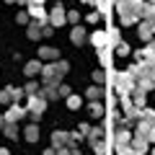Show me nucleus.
<instances>
[{
	"label": "nucleus",
	"mask_w": 155,
	"mask_h": 155,
	"mask_svg": "<svg viewBox=\"0 0 155 155\" xmlns=\"http://www.w3.org/2000/svg\"><path fill=\"white\" fill-rule=\"evenodd\" d=\"M116 91H119V93H132L134 91V75L129 70L116 75Z\"/></svg>",
	"instance_id": "obj_1"
},
{
	"label": "nucleus",
	"mask_w": 155,
	"mask_h": 155,
	"mask_svg": "<svg viewBox=\"0 0 155 155\" xmlns=\"http://www.w3.org/2000/svg\"><path fill=\"white\" fill-rule=\"evenodd\" d=\"M41 78H44V83L60 85V78H62V72L57 70V62H54V65H44V67H41Z\"/></svg>",
	"instance_id": "obj_2"
},
{
	"label": "nucleus",
	"mask_w": 155,
	"mask_h": 155,
	"mask_svg": "<svg viewBox=\"0 0 155 155\" xmlns=\"http://www.w3.org/2000/svg\"><path fill=\"white\" fill-rule=\"evenodd\" d=\"M47 109V98L44 96H28V114H44Z\"/></svg>",
	"instance_id": "obj_3"
},
{
	"label": "nucleus",
	"mask_w": 155,
	"mask_h": 155,
	"mask_svg": "<svg viewBox=\"0 0 155 155\" xmlns=\"http://www.w3.org/2000/svg\"><path fill=\"white\" fill-rule=\"evenodd\" d=\"M26 114H28V109H23V106L13 104L11 109H8V114H5V122H18V119H23Z\"/></svg>",
	"instance_id": "obj_4"
},
{
	"label": "nucleus",
	"mask_w": 155,
	"mask_h": 155,
	"mask_svg": "<svg viewBox=\"0 0 155 155\" xmlns=\"http://www.w3.org/2000/svg\"><path fill=\"white\" fill-rule=\"evenodd\" d=\"M67 21V16H65V8L60 5V3H57L54 8H52V16H49V23L52 26H62V23Z\"/></svg>",
	"instance_id": "obj_5"
},
{
	"label": "nucleus",
	"mask_w": 155,
	"mask_h": 155,
	"mask_svg": "<svg viewBox=\"0 0 155 155\" xmlns=\"http://www.w3.org/2000/svg\"><path fill=\"white\" fill-rule=\"evenodd\" d=\"M137 34H140V39H142V41H150V39H153V34H155V28H153V21H147V18H145V21L140 23Z\"/></svg>",
	"instance_id": "obj_6"
},
{
	"label": "nucleus",
	"mask_w": 155,
	"mask_h": 155,
	"mask_svg": "<svg viewBox=\"0 0 155 155\" xmlns=\"http://www.w3.org/2000/svg\"><path fill=\"white\" fill-rule=\"evenodd\" d=\"M41 60H31V62H26V67H23V72H26V78H36V75H41Z\"/></svg>",
	"instance_id": "obj_7"
},
{
	"label": "nucleus",
	"mask_w": 155,
	"mask_h": 155,
	"mask_svg": "<svg viewBox=\"0 0 155 155\" xmlns=\"http://www.w3.org/2000/svg\"><path fill=\"white\" fill-rule=\"evenodd\" d=\"M67 145H70V134L67 132H54L52 134V147H67Z\"/></svg>",
	"instance_id": "obj_8"
},
{
	"label": "nucleus",
	"mask_w": 155,
	"mask_h": 155,
	"mask_svg": "<svg viewBox=\"0 0 155 155\" xmlns=\"http://www.w3.org/2000/svg\"><path fill=\"white\" fill-rule=\"evenodd\" d=\"M39 60H49V62H57V60H60V52H57L54 47H41V49H39Z\"/></svg>",
	"instance_id": "obj_9"
},
{
	"label": "nucleus",
	"mask_w": 155,
	"mask_h": 155,
	"mask_svg": "<svg viewBox=\"0 0 155 155\" xmlns=\"http://www.w3.org/2000/svg\"><path fill=\"white\" fill-rule=\"evenodd\" d=\"M70 41H72L75 47H80V44L85 41V28H83V26H75V28L70 31Z\"/></svg>",
	"instance_id": "obj_10"
},
{
	"label": "nucleus",
	"mask_w": 155,
	"mask_h": 155,
	"mask_svg": "<svg viewBox=\"0 0 155 155\" xmlns=\"http://www.w3.org/2000/svg\"><path fill=\"white\" fill-rule=\"evenodd\" d=\"M26 11H28V16L36 18L39 23H44V21H47V13H44V8H41V5H28Z\"/></svg>",
	"instance_id": "obj_11"
},
{
	"label": "nucleus",
	"mask_w": 155,
	"mask_h": 155,
	"mask_svg": "<svg viewBox=\"0 0 155 155\" xmlns=\"http://www.w3.org/2000/svg\"><path fill=\"white\" fill-rule=\"evenodd\" d=\"M132 147H134V153H137V155H142L145 150H147V137H140V134H137V137L132 140Z\"/></svg>",
	"instance_id": "obj_12"
},
{
	"label": "nucleus",
	"mask_w": 155,
	"mask_h": 155,
	"mask_svg": "<svg viewBox=\"0 0 155 155\" xmlns=\"http://www.w3.org/2000/svg\"><path fill=\"white\" fill-rule=\"evenodd\" d=\"M23 134H26L28 142H36V140H39V124H36V122H31V124L26 127V132H23Z\"/></svg>",
	"instance_id": "obj_13"
},
{
	"label": "nucleus",
	"mask_w": 155,
	"mask_h": 155,
	"mask_svg": "<svg viewBox=\"0 0 155 155\" xmlns=\"http://www.w3.org/2000/svg\"><path fill=\"white\" fill-rule=\"evenodd\" d=\"M3 132H5L8 140H18V127H16V122H8L5 127H3Z\"/></svg>",
	"instance_id": "obj_14"
},
{
	"label": "nucleus",
	"mask_w": 155,
	"mask_h": 155,
	"mask_svg": "<svg viewBox=\"0 0 155 155\" xmlns=\"http://www.w3.org/2000/svg\"><path fill=\"white\" fill-rule=\"evenodd\" d=\"M132 142V134L127 132V129H119V132H116V147H119V145H129Z\"/></svg>",
	"instance_id": "obj_15"
},
{
	"label": "nucleus",
	"mask_w": 155,
	"mask_h": 155,
	"mask_svg": "<svg viewBox=\"0 0 155 155\" xmlns=\"http://www.w3.org/2000/svg\"><path fill=\"white\" fill-rule=\"evenodd\" d=\"M28 39H31V41L41 39V26H39V21L36 23H28Z\"/></svg>",
	"instance_id": "obj_16"
},
{
	"label": "nucleus",
	"mask_w": 155,
	"mask_h": 155,
	"mask_svg": "<svg viewBox=\"0 0 155 155\" xmlns=\"http://www.w3.org/2000/svg\"><path fill=\"white\" fill-rule=\"evenodd\" d=\"M85 98H88V101H98V98H101V88H98V83L91 85V88L85 91Z\"/></svg>",
	"instance_id": "obj_17"
},
{
	"label": "nucleus",
	"mask_w": 155,
	"mask_h": 155,
	"mask_svg": "<svg viewBox=\"0 0 155 155\" xmlns=\"http://www.w3.org/2000/svg\"><path fill=\"white\" fill-rule=\"evenodd\" d=\"M91 116H93V119H101V116H104V106H101L98 101H91Z\"/></svg>",
	"instance_id": "obj_18"
},
{
	"label": "nucleus",
	"mask_w": 155,
	"mask_h": 155,
	"mask_svg": "<svg viewBox=\"0 0 155 155\" xmlns=\"http://www.w3.org/2000/svg\"><path fill=\"white\" fill-rule=\"evenodd\" d=\"M91 41H93V44H96V47H98V49H101V47L106 44V34H104V31H96L93 36H91Z\"/></svg>",
	"instance_id": "obj_19"
},
{
	"label": "nucleus",
	"mask_w": 155,
	"mask_h": 155,
	"mask_svg": "<svg viewBox=\"0 0 155 155\" xmlns=\"http://www.w3.org/2000/svg\"><path fill=\"white\" fill-rule=\"evenodd\" d=\"M137 88L140 91H153V78H140V80H137Z\"/></svg>",
	"instance_id": "obj_20"
},
{
	"label": "nucleus",
	"mask_w": 155,
	"mask_h": 155,
	"mask_svg": "<svg viewBox=\"0 0 155 155\" xmlns=\"http://www.w3.org/2000/svg\"><path fill=\"white\" fill-rule=\"evenodd\" d=\"M80 104H83V98H80V96H67V106H70V109H80Z\"/></svg>",
	"instance_id": "obj_21"
},
{
	"label": "nucleus",
	"mask_w": 155,
	"mask_h": 155,
	"mask_svg": "<svg viewBox=\"0 0 155 155\" xmlns=\"http://www.w3.org/2000/svg\"><path fill=\"white\" fill-rule=\"evenodd\" d=\"M11 101H16L13 98V88H5L3 93H0V104H11Z\"/></svg>",
	"instance_id": "obj_22"
},
{
	"label": "nucleus",
	"mask_w": 155,
	"mask_h": 155,
	"mask_svg": "<svg viewBox=\"0 0 155 155\" xmlns=\"http://www.w3.org/2000/svg\"><path fill=\"white\" fill-rule=\"evenodd\" d=\"M114 52H116V57H127L129 54V47L124 44V41H119V44L114 47Z\"/></svg>",
	"instance_id": "obj_23"
},
{
	"label": "nucleus",
	"mask_w": 155,
	"mask_h": 155,
	"mask_svg": "<svg viewBox=\"0 0 155 155\" xmlns=\"http://www.w3.org/2000/svg\"><path fill=\"white\" fill-rule=\"evenodd\" d=\"M116 155H137V153H134V147H127V145H119V147H116Z\"/></svg>",
	"instance_id": "obj_24"
},
{
	"label": "nucleus",
	"mask_w": 155,
	"mask_h": 155,
	"mask_svg": "<svg viewBox=\"0 0 155 155\" xmlns=\"http://www.w3.org/2000/svg\"><path fill=\"white\" fill-rule=\"evenodd\" d=\"M23 91H26V96H34V93L39 91V83H36V80H31V83H28V85H26Z\"/></svg>",
	"instance_id": "obj_25"
},
{
	"label": "nucleus",
	"mask_w": 155,
	"mask_h": 155,
	"mask_svg": "<svg viewBox=\"0 0 155 155\" xmlns=\"http://www.w3.org/2000/svg\"><path fill=\"white\" fill-rule=\"evenodd\" d=\"M57 70H60L62 75H65V72L70 70V62H67V60H57Z\"/></svg>",
	"instance_id": "obj_26"
},
{
	"label": "nucleus",
	"mask_w": 155,
	"mask_h": 155,
	"mask_svg": "<svg viewBox=\"0 0 155 155\" xmlns=\"http://www.w3.org/2000/svg\"><path fill=\"white\" fill-rule=\"evenodd\" d=\"M16 21L18 23H28V11H18L16 13Z\"/></svg>",
	"instance_id": "obj_27"
},
{
	"label": "nucleus",
	"mask_w": 155,
	"mask_h": 155,
	"mask_svg": "<svg viewBox=\"0 0 155 155\" xmlns=\"http://www.w3.org/2000/svg\"><path fill=\"white\" fill-rule=\"evenodd\" d=\"M109 39H111V44H119V31H116V28H111V31H109Z\"/></svg>",
	"instance_id": "obj_28"
},
{
	"label": "nucleus",
	"mask_w": 155,
	"mask_h": 155,
	"mask_svg": "<svg viewBox=\"0 0 155 155\" xmlns=\"http://www.w3.org/2000/svg\"><path fill=\"white\" fill-rule=\"evenodd\" d=\"M67 21H70V23H78V21H80V13H78V11H70V13H67Z\"/></svg>",
	"instance_id": "obj_29"
},
{
	"label": "nucleus",
	"mask_w": 155,
	"mask_h": 155,
	"mask_svg": "<svg viewBox=\"0 0 155 155\" xmlns=\"http://www.w3.org/2000/svg\"><path fill=\"white\" fill-rule=\"evenodd\" d=\"M52 34H54V26H52V23H49V26H44V28H41V36H47V39H49Z\"/></svg>",
	"instance_id": "obj_30"
},
{
	"label": "nucleus",
	"mask_w": 155,
	"mask_h": 155,
	"mask_svg": "<svg viewBox=\"0 0 155 155\" xmlns=\"http://www.w3.org/2000/svg\"><path fill=\"white\" fill-rule=\"evenodd\" d=\"M142 119H153L155 122V111L153 109H142Z\"/></svg>",
	"instance_id": "obj_31"
},
{
	"label": "nucleus",
	"mask_w": 155,
	"mask_h": 155,
	"mask_svg": "<svg viewBox=\"0 0 155 155\" xmlns=\"http://www.w3.org/2000/svg\"><path fill=\"white\" fill-rule=\"evenodd\" d=\"M98 18H101V13H98V11L88 13V23H96V21H98Z\"/></svg>",
	"instance_id": "obj_32"
},
{
	"label": "nucleus",
	"mask_w": 155,
	"mask_h": 155,
	"mask_svg": "<svg viewBox=\"0 0 155 155\" xmlns=\"http://www.w3.org/2000/svg\"><path fill=\"white\" fill-rule=\"evenodd\" d=\"M93 83H104V72H101V70L93 72Z\"/></svg>",
	"instance_id": "obj_33"
},
{
	"label": "nucleus",
	"mask_w": 155,
	"mask_h": 155,
	"mask_svg": "<svg viewBox=\"0 0 155 155\" xmlns=\"http://www.w3.org/2000/svg\"><path fill=\"white\" fill-rule=\"evenodd\" d=\"M57 91H60V96H70V88H67V85H60Z\"/></svg>",
	"instance_id": "obj_34"
},
{
	"label": "nucleus",
	"mask_w": 155,
	"mask_h": 155,
	"mask_svg": "<svg viewBox=\"0 0 155 155\" xmlns=\"http://www.w3.org/2000/svg\"><path fill=\"white\" fill-rule=\"evenodd\" d=\"M44 155H57V147H49V150H44Z\"/></svg>",
	"instance_id": "obj_35"
},
{
	"label": "nucleus",
	"mask_w": 155,
	"mask_h": 155,
	"mask_svg": "<svg viewBox=\"0 0 155 155\" xmlns=\"http://www.w3.org/2000/svg\"><path fill=\"white\" fill-rule=\"evenodd\" d=\"M31 5H41V3H47V0H28Z\"/></svg>",
	"instance_id": "obj_36"
},
{
	"label": "nucleus",
	"mask_w": 155,
	"mask_h": 155,
	"mask_svg": "<svg viewBox=\"0 0 155 155\" xmlns=\"http://www.w3.org/2000/svg\"><path fill=\"white\" fill-rule=\"evenodd\" d=\"M0 155H11V153H8V150H5V147H0Z\"/></svg>",
	"instance_id": "obj_37"
},
{
	"label": "nucleus",
	"mask_w": 155,
	"mask_h": 155,
	"mask_svg": "<svg viewBox=\"0 0 155 155\" xmlns=\"http://www.w3.org/2000/svg\"><path fill=\"white\" fill-rule=\"evenodd\" d=\"M3 127H5V119H3V116H0V129H3Z\"/></svg>",
	"instance_id": "obj_38"
},
{
	"label": "nucleus",
	"mask_w": 155,
	"mask_h": 155,
	"mask_svg": "<svg viewBox=\"0 0 155 155\" xmlns=\"http://www.w3.org/2000/svg\"><path fill=\"white\" fill-rule=\"evenodd\" d=\"M5 3H18V0H5Z\"/></svg>",
	"instance_id": "obj_39"
},
{
	"label": "nucleus",
	"mask_w": 155,
	"mask_h": 155,
	"mask_svg": "<svg viewBox=\"0 0 155 155\" xmlns=\"http://www.w3.org/2000/svg\"><path fill=\"white\" fill-rule=\"evenodd\" d=\"M83 3H93V0H83Z\"/></svg>",
	"instance_id": "obj_40"
},
{
	"label": "nucleus",
	"mask_w": 155,
	"mask_h": 155,
	"mask_svg": "<svg viewBox=\"0 0 155 155\" xmlns=\"http://www.w3.org/2000/svg\"><path fill=\"white\" fill-rule=\"evenodd\" d=\"M153 155H155V150H153Z\"/></svg>",
	"instance_id": "obj_41"
},
{
	"label": "nucleus",
	"mask_w": 155,
	"mask_h": 155,
	"mask_svg": "<svg viewBox=\"0 0 155 155\" xmlns=\"http://www.w3.org/2000/svg\"><path fill=\"white\" fill-rule=\"evenodd\" d=\"M114 3H116V0H114Z\"/></svg>",
	"instance_id": "obj_42"
}]
</instances>
